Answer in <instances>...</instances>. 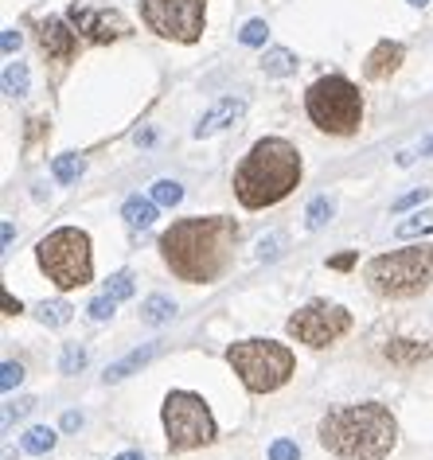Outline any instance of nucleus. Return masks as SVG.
I'll return each mask as SVG.
<instances>
[{
  "instance_id": "obj_11",
  "label": "nucleus",
  "mask_w": 433,
  "mask_h": 460,
  "mask_svg": "<svg viewBox=\"0 0 433 460\" xmlns=\"http://www.w3.org/2000/svg\"><path fill=\"white\" fill-rule=\"evenodd\" d=\"M71 28L83 36L86 43H113L129 36V20H125L118 8H90V4H71Z\"/></svg>"
},
{
  "instance_id": "obj_7",
  "label": "nucleus",
  "mask_w": 433,
  "mask_h": 460,
  "mask_svg": "<svg viewBox=\"0 0 433 460\" xmlns=\"http://www.w3.org/2000/svg\"><path fill=\"white\" fill-rule=\"evenodd\" d=\"M40 270L59 285V289H83L94 278V258H90V234L78 226H59L36 246Z\"/></svg>"
},
{
  "instance_id": "obj_23",
  "label": "nucleus",
  "mask_w": 433,
  "mask_h": 460,
  "mask_svg": "<svg viewBox=\"0 0 433 460\" xmlns=\"http://www.w3.org/2000/svg\"><path fill=\"white\" fill-rule=\"evenodd\" d=\"M4 94L8 98H24L28 94V66L24 63H8L4 66Z\"/></svg>"
},
{
  "instance_id": "obj_27",
  "label": "nucleus",
  "mask_w": 433,
  "mask_h": 460,
  "mask_svg": "<svg viewBox=\"0 0 433 460\" xmlns=\"http://www.w3.org/2000/svg\"><path fill=\"white\" fill-rule=\"evenodd\" d=\"M266 36H270V24H266V20H246L243 31H238V40H243L246 48H261V43H266Z\"/></svg>"
},
{
  "instance_id": "obj_16",
  "label": "nucleus",
  "mask_w": 433,
  "mask_h": 460,
  "mask_svg": "<svg viewBox=\"0 0 433 460\" xmlns=\"http://www.w3.org/2000/svg\"><path fill=\"white\" fill-rule=\"evenodd\" d=\"M383 355L391 359L394 367H414V363H421V359H429L433 355V348L429 343H421V340H391L383 348Z\"/></svg>"
},
{
  "instance_id": "obj_26",
  "label": "nucleus",
  "mask_w": 433,
  "mask_h": 460,
  "mask_svg": "<svg viewBox=\"0 0 433 460\" xmlns=\"http://www.w3.org/2000/svg\"><path fill=\"white\" fill-rule=\"evenodd\" d=\"M332 199H328V195H316V199L309 203V211H305V218H309V230H321L328 218H332Z\"/></svg>"
},
{
  "instance_id": "obj_39",
  "label": "nucleus",
  "mask_w": 433,
  "mask_h": 460,
  "mask_svg": "<svg viewBox=\"0 0 433 460\" xmlns=\"http://www.w3.org/2000/svg\"><path fill=\"white\" fill-rule=\"evenodd\" d=\"M31 406H36V402H31V398H20V402H16V406L8 410V413H16V418H24V413H28Z\"/></svg>"
},
{
  "instance_id": "obj_6",
  "label": "nucleus",
  "mask_w": 433,
  "mask_h": 460,
  "mask_svg": "<svg viewBox=\"0 0 433 460\" xmlns=\"http://www.w3.org/2000/svg\"><path fill=\"white\" fill-rule=\"evenodd\" d=\"M305 110H309V121L321 133L332 137H351L363 125V98L359 86L348 83L344 75H328L316 78L305 94Z\"/></svg>"
},
{
  "instance_id": "obj_20",
  "label": "nucleus",
  "mask_w": 433,
  "mask_h": 460,
  "mask_svg": "<svg viewBox=\"0 0 433 460\" xmlns=\"http://www.w3.org/2000/svg\"><path fill=\"white\" fill-rule=\"evenodd\" d=\"M55 441H59V437H55L51 425H31V429L20 437V448L31 456H40V453H48V448H55Z\"/></svg>"
},
{
  "instance_id": "obj_5",
  "label": "nucleus",
  "mask_w": 433,
  "mask_h": 460,
  "mask_svg": "<svg viewBox=\"0 0 433 460\" xmlns=\"http://www.w3.org/2000/svg\"><path fill=\"white\" fill-rule=\"evenodd\" d=\"M226 363H231V371L243 378V386L250 394H270V390H278L289 383L293 367V351L285 348V343H273V340H238L226 348Z\"/></svg>"
},
{
  "instance_id": "obj_12",
  "label": "nucleus",
  "mask_w": 433,
  "mask_h": 460,
  "mask_svg": "<svg viewBox=\"0 0 433 460\" xmlns=\"http://www.w3.org/2000/svg\"><path fill=\"white\" fill-rule=\"evenodd\" d=\"M40 51L48 55V63L66 66L78 55V31H71V24L59 16L40 20Z\"/></svg>"
},
{
  "instance_id": "obj_25",
  "label": "nucleus",
  "mask_w": 433,
  "mask_h": 460,
  "mask_svg": "<svg viewBox=\"0 0 433 460\" xmlns=\"http://www.w3.org/2000/svg\"><path fill=\"white\" fill-rule=\"evenodd\" d=\"M149 195H153V199L161 203V207H176L180 199H184V188H180L176 180H156Z\"/></svg>"
},
{
  "instance_id": "obj_34",
  "label": "nucleus",
  "mask_w": 433,
  "mask_h": 460,
  "mask_svg": "<svg viewBox=\"0 0 433 460\" xmlns=\"http://www.w3.org/2000/svg\"><path fill=\"white\" fill-rule=\"evenodd\" d=\"M297 456L301 453L293 441H273V448H270V460H297Z\"/></svg>"
},
{
  "instance_id": "obj_41",
  "label": "nucleus",
  "mask_w": 433,
  "mask_h": 460,
  "mask_svg": "<svg viewBox=\"0 0 433 460\" xmlns=\"http://www.w3.org/2000/svg\"><path fill=\"white\" fill-rule=\"evenodd\" d=\"M113 460H145L141 453H121V456H113Z\"/></svg>"
},
{
  "instance_id": "obj_2",
  "label": "nucleus",
  "mask_w": 433,
  "mask_h": 460,
  "mask_svg": "<svg viewBox=\"0 0 433 460\" xmlns=\"http://www.w3.org/2000/svg\"><path fill=\"white\" fill-rule=\"evenodd\" d=\"M316 437L340 460H386L398 445V421L383 402H359V406L328 410Z\"/></svg>"
},
{
  "instance_id": "obj_8",
  "label": "nucleus",
  "mask_w": 433,
  "mask_h": 460,
  "mask_svg": "<svg viewBox=\"0 0 433 460\" xmlns=\"http://www.w3.org/2000/svg\"><path fill=\"white\" fill-rule=\"evenodd\" d=\"M164 437L172 453H188V448H203L215 441V418L208 410V402L191 390H172L164 398Z\"/></svg>"
},
{
  "instance_id": "obj_18",
  "label": "nucleus",
  "mask_w": 433,
  "mask_h": 460,
  "mask_svg": "<svg viewBox=\"0 0 433 460\" xmlns=\"http://www.w3.org/2000/svg\"><path fill=\"white\" fill-rule=\"evenodd\" d=\"M172 316H176V301H172V296H161V293H156V296H149V301L141 305V320H145V324H153V328L168 324Z\"/></svg>"
},
{
  "instance_id": "obj_15",
  "label": "nucleus",
  "mask_w": 433,
  "mask_h": 460,
  "mask_svg": "<svg viewBox=\"0 0 433 460\" xmlns=\"http://www.w3.org/2000/svg\"><path fill=\"white\" fill-rule=\"evenodd\" d=\"M156 355H161V343H145V348H137V351H129L125 359H118L106 371V383H121V378H129L133 371H141L145 363H153Z\"/></svg>"
},
{
  "instance_id": "obj_35",
  "label": "nucleus",
  "mask_w": 433,
  "mask_h": 460,
  "mask_svg": "<svg viewBox=\"0 0 433 460\" xmlns=\"http://www.w3.org/2000/svg\"><path fill=\"white\" fill-rule=\"evenodd\" d=\"M421 153H433V137H429L426 145H418V148H410V153H402V156H398V164H414Z\"/></svg>"
},
{
  "instance_id": "obj_13",
  "label": "nucleus",
  "mask_w": 433,
  "mask_h": 460,
  "mask_svg": "<svg viewBox=\"0 0 433 460\" xmlns=\"http://www.w3.org/2000/svg\"><path fill=\"white\" fill-rule=\"evenodd\" d=\"M406 59V48L394 40H379L375 43V51L367 55V63H363V75L371 78V83H383V78H391L398 66H402Z\"/></svg>"
},
{
  "instance_id": "obj_10",
  "label": "nucleus",
  "mask_w": 433,
  "mask_h": 460,
  "mask_svg": "<svg viewBox=\"0 0 433 460\" xmlns=\"http://www.w3.org/2000/svg\"><path fill=\"white\" fill-rule=\"evenodd\" d=\"M289 336L297 343H309V348H328L336 343L344 332L351 328V313L344 305H332V301H309L305 308L289 316Z\"/></svg>"
},
{
  "instance_id": "obj_32",
  "label": "nucleus",
  "mask_w": 433,
  "mask_h": 460,
  "mask_svg": "<svg viewBox=\"0 0 433 460\" xmlns=\"http://www.w3.org/2000/svg\"><path fill=\"white\" fill-rule=\"evenodd\" d=\"M281 246H285V234H270V238H261V243H258V258H261V261L281 258Z\"/></svg>"
},
{
  "instance_id": "obj_4",
  "label": "nucleus",
  "mask_w": 433,
  "mask_h": 460,
  "mask_svg": "<svg viewBox=\"0 0 433 460\" xmlns=\"http://www.w3.org/2000/svg\"><path fill=\"white\" fill-rule=\"evenodd\" d=\"M363 278H367L371 293L394 296V301L426 293L433 281V246L421 243V246H406V250H391V254L371 258Z\"/></svg>"
},
{
  "instance_id": "obj_29",
  "label": "nucleus",
  "mask_w": 433,
  "mask_h": 460,
  "mask_svg": "<svg viewBox=\"0 0 433 460\" xmlns=\"http://www.w3.org/2000/svg\"><path fill=\"white\" fill-rule=\"evenodd\" d=\"M63 375H78V371H83V367H86V351L83 348H78V343H71V348H66L63 351Z\"/></svg>"
},
{
  "instance_id": "obj_19",
  "label": "nucleus",
  "mask_w": 433,
  "mask_h": 460,
  "mask_svg": "<svg viewBox=\"0 0 433 460\" xmlns=\"http://www.w3.org/2000/svg\"><path fill=\"white\" fill-rule=\"evenodd\" d=\"M261 71H266L270 78H285L297 71V55L285 51V48H270L266 55H261Z\"/></svg>"
},
{
  "instance_id": "obj_3",
  "label": "nucleus",
  "mask_w": 433,
  "mask_h": 460,
  "mask_svg": "<svg viewBox=\"0 0 433 460\" xmlns=\"http://www.w3.org/2000/svg\"><path fill=\"white\" fill-rule=\"evenodd\" d=\"M301 183V153L285 137H261L234 172V195L250 211L281 203Z\"/></svg>"
},
{
  "instance_id": "obj_36",
  "label": "nucleus",
  "mask_w": 433,
  "mask_h": 460,
  "mask_svg": "<svg viewBox=\"0 0 433 460\" xmlns=\"http://www.w3.org/2000/svg\"><path fill=\"white\" fill-rule=\"evenodd\" d=\"M16 48H20V31H16V28H8V31H4V55H13Z\"/></svg>"
},
{
  "instance_id": "obj_21",
  "label": "nucleus",
  "mask_w": 433,
  "mask_h": 460,
  "mask_svg": "<svg viewBox=\"0 0 433 460\" xmlns=\"http://www.w3.org/2000/svg\"><path fill=\"white\" fill-rule=\"evenodd\" d=\"M51 172H55V180H59V183H75L86 172V160L78 156V153H63V156H55Z\"/></svg>"
},
{
  "instance_id": "obj_30",
  "label": "nucleus",
  "mask_w": 433,
  "mask_h": 460,
  "mask_svg": "<svg viewBox=\"0 0 433 460\" xmlns=\"http://www.w3.org/2000/svg\"><path fill=\"white\" fill-rule=\"evenodd\" d=\"M113 308H118V301L102 293V296H94V301H90L86 313H90V320H98V324H102V320H110V316H113Z\"/></svg>"
},
{
  "instance_id": "obj_42",
  "label": "nucleus",
  "mask_w": 433,
  "mask_h": 460,
  "mask_svg": "<svg viewBox=\"0 0 433 460\" xmlns=\"http://www.w3.org/2000/svg\"><path fill=\"white\" fill-rule=\"evenodd\" d=\"M410 4H414V8H426V4H429V0H410Z\"/></svg>"
},
{
  "instance_id": "obj_1",
  "label": "nucleus",
  "mask_w": 433,
  "mask_h": 460,
  "mask_svg": "<svg viewBox=\"0 0 433 460\" xmlns=\"http://www.w3.org/2000/svg\"><path fill=\"white\" fill-rule=\"evenodd\" d=\"M234 243H238V223L226 215L180 218L161 234V258L180 281L208 285L226 270Z\"/></svg>"
},
{
  "instance_id": "obj_40",
  "label": "nucleus",
  "mask_w": 433,
  "mask_h": 460,
  "mask_svg": "<svg viewBox=\"0 0 433 460\" xmlns=\"http://www.w3.org/2000/svg\"><path fill=\"white\" fill-rule=\"evenodd\" d=\"M4 308H8V316H16V313H20V301H13V296H4Z\"/></svg>"
},
{
  "instance_id": "obj_33",
  "label": "nucleus",
  "mask_w": 433,
  "mask_h": 460,
  "mask_svg": "<svg viewBox=\"0 0 433 460\" xmlns=\"http://www.w3.org/2000/svg\"><path fill=\"white\" fill-rule=\"evenodd\" d=\"M426 199H429V188H414L410 195H402V199H394L391 211H406V207H418V203H426Z\"/></svg>"
},
{
  "instance_id": "obj_22",
  "label": "nucleus",
  "mask_w": 433,
  "mask_h": 460,
  "mask_svg": "<svg viewBox=\"0 0 433 460\" xmlns=\"http://www.w3.org/2000/svg\"><path fill=\"white\" fill-rule=\"evenodd\" d=\"M36 313H40V320H43L48 328H63V324H71V313H75V308L66 305V301H43Z\"/></svg>"
},
{
  "instance_id": "obj_14",
  "label": "nucleus",
  "mask_w": 433,
  "mask_h": 460,
  "mask_svg": "<svg viewBox=\"0 0 433 460\" xmlns=\"http://www.w3.org/2000/svg\"><path fill=\"white\" fill-rule=\"evenodd\" d=\"M243 110H246V102H243V98H223V102H215V106L203 113L199 125H196L191 133H196L199 141H203V137H211V133L226 129V125H234L238 118H243Z\"/></svg>"
},
{
  "instance_id": "obj_38",
  "label": "nucleus",
  "mask_w": 433,
  "mask_h": 460,
  "mask_svg": "<svg viewBox=\"0 0 433 460\" xmlns=\"http://www.w3.org/2000/svg\"><path fill=\"white\" fill-rule=\"evenodd\" d=\"M328 266H332V270H351V266H356V254H340V258L328 261Z\"/></svg>"
},
{
  "instance_id": "obj_28",
  "label": "nucleus",
  "mask_w": 433,
  "mask_h": 460,
  "mask_svg": "<svg viewBox=\"0 0 433 460\" xmlns=\"http://www.w3.org/2000/svg\"><path fill=\"white\" fill-rule=\"evenodd\" d=\"M106 296H113V301H129L133 296V273H113V278L106 281Z\"/></svg>"
},
{
  "instance_id": "obj_9",
  "label": "nucleus",
  "mask_w": 433,
  "mask_h": 460,
  "mask_svg": "<svg viewBox=\"0 0 433 460\" xmlns=\"http://www.w3.org/2000/svg\"><path fill=\"white\" fill-rule=\"evenodd\" d=\"M141 20L161 40L196 43L208 20V0H141Z\"/></svg>"
},
{
  "instance_id": "obj_31",
  "label": "nucleus",
  "mask_w": 433,
  "mask_h": 460,
  "mask_svg": "<svg viewBox=\"0 0 433 460\" xmlns=\"http://www.w3.org/2000/svg\"><path fill=\"white\" fill-rule=\"evenodd\" d=\"M20 383H24V367L8 359L4 367H0V390H13V386H20Z\"/></svg>"
},
{
  "instance_id": "obj_24",
  "label": "nucleus",
  "mask_w": 433,
  "mask_h": 460,
  "mask_svg": "<svg viewBox=\"0 0 433 460\" xmlns=\"http://www.w3.org/2000/svg\"><path fill=\"white\" fill-rule=\"evenodd\" d=\"M429 230H433V211H418V215H410L406 223H398L394 234L398 238H414V234H429Z\"/></svg>"
},
{
  "instance_id": "obj_37",
  "label": "nucleus",
  "mask_w": 433,
  "mask_h": 460,
  "mask_svg": "<svg viewBox=\"0 0 433 460\" xmlns=\"http://www.w3.org/2000/svg\"><path fill=\"white\" fill-rule=\"evenodd\" d=\"M63 429H71V433H75V429H83V413H75V410H71V413H63Z\"/></svg>"
},
{
  "instance_id": "obj_17",
  "label": "nucleus",
  "mask_w": 433,
  "mask_h": 460,
  "mask_svg": "<svg viewBox=\"0 0 433 460\" xmlns=\"http://www.w3.org/2000/svg\"><path fill=\"white\" fill-rule=\"evenodd\" d=\"M156 207H161V203H156L153 195H149V199H141V195H129V199L121 203V218H125V223H129L133 230H145V226H153Z\"/></svg>"
}]
</instances>
